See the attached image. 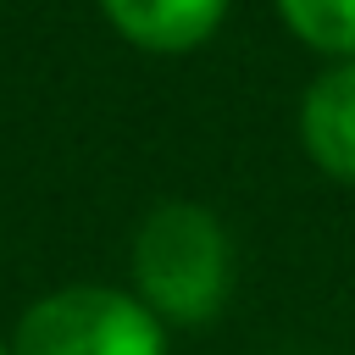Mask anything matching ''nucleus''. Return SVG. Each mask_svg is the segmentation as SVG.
<instances>
[{"instance_id":"423d86ee","label":"nucleus","mask_w":355,"mask_h":355,"mask_svg":"<svg viewBox=\"0 0 355 355\" xmlns=\"http://www.w3.org/2000/svg\"><path fill=\"white\" fill-rule=\"evenodd\" d=\"M0 355H11V338H0Z\"/></svg>"},{"instance_id":"20e7f679","label":"nucleus","mask_w":355,"mask_h":355,"mask_svg":"<svg viewBox=\"0 0 355 355\" xmlns=\"http://www.w3.org/2000/svg\"><path fill=\"white\" fill-rule=\"evenodd\" d=\"M100 11L128 44L150 55H183L222 28L227 0H100Z\"/></svg>"},{"instance_id":"39448f33","label":"nucleus","mask_w":355,"mask_h":355,"mask_svg":"<svg viewBox=\"0 0 355 355\" xmlns=\"http://www.w3.org/2000/svg\"><path fill=\"white\" fill-rule=\"evenodd\" d=\"M283 28L327 61H355V0H272Z\"/></svg>"},{"instance_id":"7ed1b4c3","label":"nucleus","mask_w":355,"mask_h":355,"mask_svg":"<svg viewBox=\"0 0 355 355\" xmlns=\"http://www.w3.org/2000/svg\"><path fill=\"white\" fill-rule=\"evenodd\" d=\"M300 144L333 183H355V61H327L300 94Z\"/></svg>"},{"instance_id":"f257e3e1","label":"nucleus","mask_w":355,"mask_h":355,"mask_svg":"<svg viewBox=\"0 0 355 355\" xmlns=\"http://www.w3.org/2000/svg\"><path fill=\"white\" fill-rule=\"evenodd\" d=\"M133 294L166 327H205L233 294V239L194 200L155 205L133 233Z\"/></svg>"},{"instance_id":"f03ea898","label":"nucleus","mask_w":355,"mask_h":355,"mask_svg":"<svg viewBox=\"0 0 355 355\" xmlns=\"http://www.w3.org/2000/svg\"><path fill=\"white\" fill-rule=\"evenodd\" d=\"M11 355H166V322L111 283H67L11 327Z\"/></svg>"}]
</instances>
